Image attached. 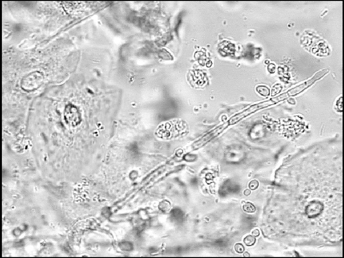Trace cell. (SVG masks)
Segmentation results:
<instances>
[{"mask_svg":"<svg viewBox=\"0 0 344 258\" xmlns=\"http://www.w3.org/2000/svg\"><path fill=\"white\" fill-rule=\"evenodd\" d=\"M277 103L273 100V98L268 100L263 101L262 102L259 103L257 104H254L248 108V109L244 110L239 113L237 114L235 116H233L232 118L228 120V124L233 125L237 124L240 121L244 119L251 114L255 113L256 111H258L259 110L265 109L266 108L270 107V106L276 104Z\"/></svg>","mask_w":344,"mask_h":258,"instance_id":"cell-1","label":"cell"},{"mask_svg":"<svg viewBox=\"0 0 344 258\" xmlns=\"http://www.w3.org/2000/svg\"><path fill=\"white\" fill-rule=\"evenodd\" d=\"M44 81L43 75L39 71L33 72L23 78L21 88L25 91H33L41 86Z\"/></svg>","mask_w":344,"mask_h":258,"instance_id":"cell-2","label":"cell"},{"mask_svg":"<svg viewBox=\"0 0 344 258\" xmlns=\"http://www.w3.org/2000/svg\"><path fill=\"white\" fill-rule=\"evenodd\" d=\"M328 72H329V70L327 68L320 71L317 73H316V74L310 79L288 90L286 92L288 96L289 97L294 96L297 95V94H300L301 92H303L304 90L307 89V88L311 86L316 81L319 80L320 78H323L324 75H326L327 73H328Z\"/></svg>","mask_w":344,"mask_h":258,"instance_id":"cell-3","label":"cell"},{"mask_svg":"<svg viewBox=\"0 0 344 258\" xmlns=\"http://www.w3.org/2000/svg\"><path fill=\"white\" fill-rule=\"evenodd\" d=\"M228 122L226 124H224L217 126V127L214 129L213 130L210 131L209 133L206 134L203 137L199 140L194 143V147L195 149H198L202 147L203 146L206 145V143L211 141L213 139L218 136L220 134H221L225 129L227 128L228 125Z\"/></svg>","mask_w":344,"mask_h":258,"instance_id":"cell-4","label":"cell"},{"mask_svg":"<svg viewBox=\"0 0 344 258\" xmlns=\"http://www.w3.org/2000/svg\"><path fill=\"white\" fill-rule=\"evenodd\" d=\"M78 110L73 105H69L65 108V117L67 121L73 125L76 122V118H78Z\"/></svg>","mask_w":344,"mask_h":258,"instance_id":"cell-5","label":"cell"},{"mask_svg":"<svg viewBox=\"0 0 344 258\" xmlns=\"http://www.w3.org/2000/svg\"><path fill=\"white\" fill-rule=\"evenodd\" d=\"M323 208V205L319 201H312L307 206L306 213L309 217H314L320 214L322 210L315 209L318 208Z\"/></svg>","mask_w":344,"mask_h":258,"instance_id":"cell-6","label":"cell"},{"mask_svg":"<svg viewBox=\"0 0 344 258\" xmlns=\"http://www.w3.org/2000/svg\"><path fill=\"white\" fill-rule=\"evenodd\" d=\"M257 92L263 97L269 96L270 94V90L267 86L264 85H259L256 88Z\"/></svg>","mask_w":344,"mask_h":258,"instance_id":"cell-7","label":"cell"},{"mask_svg":"<svg viewBox=\"0 0 344 258\" xmlns=\"http://www.w3.org/2000/svg\"><path fill=\"white\" fill-rule=\"evenodd\" d=\"M256 241V238L252 235H248L244 239V243L247 246H252L254 245Z\"/></svg>","mask_w":344,"mask_h":258,"instance_id":"cell-8","label":"cell"},{"mask_svg":"<svg viewBox=\"0 0 344 258\" xmlns=\"http://www.w3.org/2000/svg\"><path fill=\"white\" fill-rule=\"evenodd\" d=\"M243 209L245 212L247 213H254L255 212L256 207L252 203H246L245 205L243 206Z\"/></svg>","mask_w":344,"mask_h":258,"instance_id":"cell-9","label":"cell"},{"mask_svg":"<svg viewBox=\"0 0 344 258\" xmlns=\"http://www.w3.org/2000/svg\"><path fill=\"white\" fill-rule=\"evenodd\" d=\"M234 248L236 251L239 254L243 253L245 251V248L241 243H236L235 245Z\"/></svg>","mask_w":344,"mask_h":258,"instance_id":"cell-10","label":"cell"},{"mask_svg":"<svg viewBox=\"0 0 344 258\" xmlns=\"http://www.w3.org/2000/svg\"><path fill=\"white\" fill-rule=\"evenodd\" d=\"M259 185V182L257 180H252L250 182V183H249V189L250 190H255L258 188Z\"/></svg>","mask_w":344,"mask_h":258,"instance_id":"cell-11","label":"cell"},{"mask_svg":"<svg viewBox=\"0 0 344 258\" xmlns=\"http://www.w3.org/2000/svg\"><path fill=\"white\" fill-rule=\"evenodd\" d=\"M282 89V86H281V84H278L274 86L272 89V95H276V94L279 93L281 90Z\"/></svg>","mask_w":344,"mask_h":258,"instance_id":"cell-12","label":"cell"},{"mask_svg":"<svg viewBox=\"0 0 344 258\" xmlns=\"http://www.w3.org/2000/svg\"><path fill=\"white\" fill-rule=\"evenodd\" d=\"M267 69L269 73L271 74L274 73L276 70V65L273 63H270L268 65Z\"/></svg>","mask_w":344,"mask_h":258,"instance_id":"cell-13","label":"cell"},{"mask_svg":"<svg viewBox=\"0 0 344 258\" xmlns=\"http://www.w3.org/2000/svg\"><path fill=\"white\" fill-rule=\"evenodd\" d=\"M260 231L258 229H255L252 232V235L254 236L255 237H258L260 236Z\"/></svg>","mask_w":344,"mask_h":258,"instance_id":"cell-14","label":"cell"},{"mask_svg":"<svg viewBox=\"0 0 344 258\" xmlns=\"http://www.w3.org/2000/svg\"><path fill=\"white\" fill-rule=\"evenodd\" d=\"M250 194H251V191L249 189H246L244 191V195L246 196L250 195Z\"/></svg>","mask_w":344,"mask_h":258,"instance_id":"cell-15","label":"cell"},{"mask_svg":"<svg viewBox=\"0 0 344 258\" xmlns=\"http://www.w3.org/2000/svg\"><path fill=\"white\" fill-rule=\"evenodd\" d=\"M250 256V254L247 251H246L245 253H243V257H249Z\"/></svg>","mask_w":344,"mask_h":258,"instance_id":"cell-16","label":"cell"},{"mask_svg":"<svg viewBox=\"0 0 344 258\" xmlns=\"http://www.w3.org/2000/svg\"><path fill=\"white\" fill-rule=\"evenodd\" d=\"M265 63H266L267 64H269V61L266 60V61H265Z\"/></svg>","mask_w":344,"mask_h":258,"instance_id":"cell-17","label":"cell"}]
</instances>
